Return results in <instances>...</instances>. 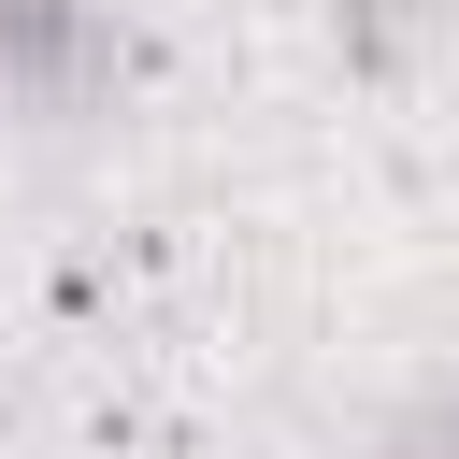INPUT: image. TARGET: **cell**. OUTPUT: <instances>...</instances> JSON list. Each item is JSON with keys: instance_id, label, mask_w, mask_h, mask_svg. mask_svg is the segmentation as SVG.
<instances>
[{"instance_id": "6da1fadb", "label": "cell", "mask_w": 459, "mask_h": 459, "mask_svg": "<svg viewBox=\"0 0 459 459\" xmlns=\"http://www.w3.org/2000/svg\"><path fill=\"white\" fill-rule=\"evenodd\" d=\"M86 72V0H0V86H72Z\"/></svg>"}, {"instance_id": "7a4b0ae2", "label": "cell", "mask_w": 459, "mask_h": 459, "mask_svg": "<svg viewBox=\"0 0 459 459\" xmlns=\"http://www.w3.org/2000/svg\"><path fill=\"white\" fill-rule=\"evenodd\" d=\"M402 29H416V0H344V57H359V72H387Z\"/></svg>"}, {"instance_id": "3957f363", "label": "cell", "mask_w": 459, "mask_h": 459, "mask_svg": "<svg viewBox=\"0 0 459 459\" xmlns=\"http://www.w3.org/2000/svg\"><path fill=\"white\" fill-rule=\"evenodd\" d=\"M387 459H459V387H430V402L387 430Z\"/></svg>"}]
</instances>
